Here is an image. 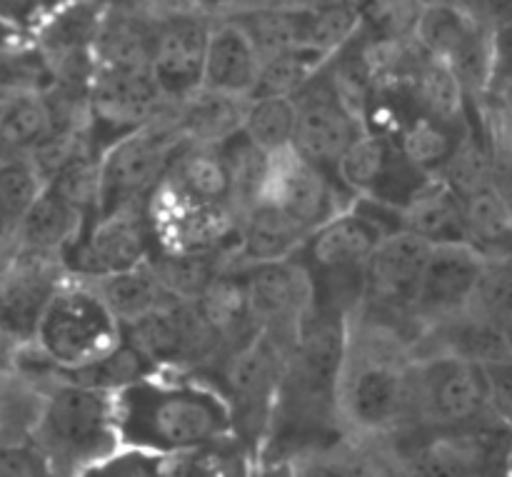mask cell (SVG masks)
I'll use <instances>...</instances> for the list:
<instances>
[{"label":"cell","instance_id":"8992f818","mask_svg":"<svg viewBox=\"0 0 512 477\" xmlns=\"http://www.w3.org/2000/svg\"><path fill=\"white\" fill-rule=\"evenodd\" d=\"M485 410L488 388L480 365L448 353L415 355L408 433H450Z\"/></svg>","mask_w":512,"mask_h":477},{"label":"cell","instance_id":"9c48e42d","mask_svg":"<svg viewBox=\"0 0 512 477\" xmlns=\"http://www.w3.org/2000/svg\"><path fill=\"white\" fill-rule=\"evenodd\" d=\"M155 253L165 255H228L233 260L240 235V213L208 205L180 193L163 178L145 203ZM230 270V268H228Z\"/></svg>","mask_w":512,"mask_h":477},{"label":"cell","instance_id":"bcb514c9","mask_svg":"<svg viewBox=\"0 0 512 477\" xmlns=\"http://www.w3.org/2000/svg\"><path fill=\"white\" fill-rule=\"evenodd\" d=\"M0 477H60L48 455L33 443H0Z\"/></svg>","mask_w":512,"mask_h":477},{"label":"cell","instance_id":"8d00e7d4","mask_svg":"<svg viewBox=\"0 0 512 477\" xmlns=\"http://www.w3.org/2000/svg\"><path fill=\"white\" fill-rule=\"evenodd\" d=\"M463 225L465 243L485 258L512 255V205L493 185L463 198Z\"/></svg>","mask_w":512,"mask_h":477},{"label":"cell","instance_id":"60d3db41","mask_svg":"<svg viewBox=\"0 0 512 477\" xmlns=\"http://www.w3.org/2000/svg\"><path fill=\"white\" fill-rule=\"evenodd\" d=\"M330 58L313 53V50H295L280 58L263 63L258 75V85L253 90V100L263 98H290L293 100L320 70L328 65Z\"/></svg>","mask_w":512,"mask_h":477},{"label":"cell","instance_id":"816d5d0a","mask_svg":"<svg viewBox=\"0 0 512 477\" xmlns=\"http://www.w3.org/2000/svg\"><path fill=\"white\" fill-rule=\"evenodd\" d=\"M505 477H512V458H510V463H508V473H505Z\"/></svg>","mask_w":512,"mask_h":477},{"label":"cell","instance_id":"ee69618b","mask_svg":"<svg viewBox=\"0 0 512 477\" xmlns=\"http://www.w3.org/2000/svg\"><path fill=\"white\" fill-rule=\"evenodd\" d=\"M423 10L425 3H368L363 5L360 33L370 40H383V43L413 40Z\"/></svg>","mask_w":512,"mask_h":477},{"label":"cell","instance_id":"44dd1931","mask_svg":"<svg viewBox=\"0 0 512 477\" xmlns=\"http://www.w3.org/2000/svg\"><path fill=\"white\" fill-rule=\"evenodd\" d=\"M308 238V230L300 228L293 218L280 213L270 203L258 200L240 218L238 248H235L233 260H230V270L245 273V270L258 268V265L298 258Z\"/></svg>","mask_w":512,"mask_h":477},{"label":"cell","instance_id":"f35d334b","mask_svg":"<svg viewBox=\"0 0 512 477\" xmlns=\"http://www.w3.org/2000/svg\"><path fill=\"white\" fill-rule=\"evenodd\" d=\"M163 477H255V455L240 440L175 455L163 463Z\"/></svg>","mask_w":512,"mask_h":477},{"label":"cell","instance_id":"7402d4cb","mask_svg":"<svg viewBox=\"0 0 512 477\" xmlns=\"http://www.w3.org/2000/svg\"><path fill=\"white\" fill-rule=\"evenodd\" d=\"M158 8L150 5H105L95 38V65L150 70Z\"/></svg>","mask_w":512,"mask_h":477},{"label":"cell","instance_id":"3957f363","mask_svg":"<svg viewBox=\"0 0 512 477\" xmlns=\"http://www.w3.org/2000/svg\"><path fill=\"white\" fill-rule=\"evenodd\" d=\"M30 440L48 455L60 477H78L103 463L123 448L113 393L65 378L50 380Z\"/></svg>","mask_w":512,"mask_h":477},{"label":"cell","instance_id":"4316f807","mask_svg":"<svg viewBox=\"0 0 512 477\" xmlns=\"http://www.w3.org/2000/svg\"><path fill=\"white\" fill-rule=\"evenodd\" d=\"M398 228L430 245L465 243L463 200L448 183L430 178L410 203L398 210Z\"/></svg>","mask_w":512,"mask_h":477},{"label":"cell","instance_id":"f907efd6","mask_svg":"<svg viewBox=\"0 0 512 477\" xmlns=\"http://www.w3.org/2000/svg\"><path fill=\"white\" fill-rule=\"evenodd\" d=\"M15 253H18V250H0V270L10 263V258H13Z\"/></svg>","mask_w":512,"mask_h":477},{"label":"cell","instance_id":"277c9868","mask_svg":"<svg viewBox=\"0 0 512 477\" xmlns=\"http://www.w3.org/2000/svg\"><path fill=\"white\" fill-rule=\"evenodd\" d=\"M125 343L118 323L85 280L68 278L50 303L33 348L55 375H73L103 363Z\"/></svg>","mask_w":512,"mask_h":477},{"label":"cell","instance_id":"681fc988","mask_svg":"<svg viewBox=\"0 0 512 477\" xmlns=\"http://www.w3.org/2000/svg\"><path fill=\"white\" fill-rule=\"evenodd\" d=\"M488 110H495V113L503 115V118L508 120V123H512V88L508 90V93H505V98L500 100L498 105H493V108H488Z\"/></svg>","mask_w":512,"mask_h":477},{"label":"cell","instance_id":"c3c4849f","mask_svg":"<svg viewBox=\"0 0 512 477\" xmlns=\"http://www.w3.org/2000/svg\"><path fill=\"white\" fill-rule=\"evenodd\" d=\"M488 388V408L512 430V355L480 365Z\"/></svg>","mask_w":512,"mask_h":477},{"label":"cell","instance_id":"7a4b0ae2","mask_svg":"<svg viewBox=\"0 0 512 477\" xmlns=\"http://www.w3.org/2000/svg\"><path fill=\"white\" fill-rule=\"evenodd\" d=\"M413 348L403 330L363 310L350 320L338 383V415L348 438L388 443L408 433Z\"/></svg>","mask_w":512,"mask_h":477},{"label":"cell","instance_id":"b9f144b4","mask_svg":"<svg viewBox=\"0 0 512 477\" xmlns=\"http://www.w3.org/2000/svg\"><path fill=\"white\" fill-rule=\"evenodd\" d=\"M45 185L48 183L30 155L0 158V215L20 230V223L38 203Z\"/></svg>","mask_w":512,"mask_h":477},{"label":"cell","instance_id":"e0dca14e","mask_svg":"<svg viewBox=\"0 0 512 477\" xmlns=\"http://www.w3.org/2000/svg\"><path fill=\"white\" fill-rule=\"evenodd\" d=\"M388 208L355 200L353 208L343 210L328 223L320 225L308 238L298 258L310 275L360 273L390 233H398L393 220L383 218Z\"/></svg>","mask_w":512,"mask_h":477},{"label":"cell","instance_id":"9a60e30c","mask_svg":"<svg viewBox=\"0 0 512 477\" xmlns=\"http://www.w3.org/2000/svg\"><path fill=\"white\" fill-rule=\"evenodd\" d=\"M70 273L63 258L15 253L0 270V340L13 348H30L50 303Z\"/></svg>","mask_w":512,"mask_h":477},{"label":"cell","instance_id":"ac0fdd59","mask_svg":"<svg viewBox=\"0 0 512 477\" xmlns=\"http://www.w3.org/2000/svg\"><path fill=\"white\" fill-rule=\"evenodd\" d=\"M338 180L355 200L400 210L430 178L410 165L393 138L365 130L340 163Z\"/></svg>","mask_w":512,"mask_h":477},{"label":"cell","instance_id":"52a82bcc","mask_svg":"<svg viewBox=\"0 0 512 477\" xmlns=\"http://www.w3.org/2000/svg\"><path fill=\"white\" fill-rule=\"evenodd\" d=\"M173 108L153 125L118 140L100 155V195L95 218L130 205H145L163 183L180 150L185 148V140L175 128Z\"/></svg>","mask_w":512,"mask_h":477},{"label":"cell","instance_id":"ba28073f","mask_svg":"<svg viewBox=\"0 0 512 477\" xmlns=\"http://www.w3.org/2000/svg\"><path fill=\"white\" fill-rule=\"evenodd\" d=\"M125 340L148 360L155 373L208 375L228 358L218 338L195 303L175 300L143 323L125 328Z\"/></svg>","mask_w":512,"mask_h":477},{"label":"cell","instance_id":"cb8c5ba5","mask_svg":"<svg viewBox=\"0 0 512 477\" xmlns=\"http://www.w3.org/2000/svg\"><path fill=\"white\" fill-rule=\"evenodd\" d=\"M383 445L395 477H483L450 433H403Z\"/></svg>","mask_w":512,"mask_h":477},{"label":"cell","instance_id":"f1b7e54d","mask_svg":"<svg viewBox=\"0 0 512 477\" xmlns=\"http://www.w3.org/2000/svg\"><path fill=\"white\" fill-rule=\"evenodd\" d=\"M165 180L200 203L235 208V183L223 148L185 145Z\"/></svg>","mask_w":512,"mask_h":477},{"label":"cell","instance_id":"2e32d148","mask_svg":"<svg viewBox=\"0 0 512 477\" xmlns=\"http://www.w3.org/2000/svg\"><path fill=\"white\" fill-rule=\"evenodd\" d=\"M258 200L293 218L310 235L355 205V198L343 185L300 158L293 148L270 155Z\"/></svg>","mask_w":512,"mask_h":477},{"label":"cell","instance_id":"5b68a950","mask_svg":"<svg viewBox=\"0 0 512 477\" xmlns=\"http://www.w3.org/2000/svg\"><path fill=\"white\" fill-rule=\"evenodd\" d=\"M290 348L293 345L273 335L258 333L220 363V368L215 370L218 378L210 375L220 385L233 410L235 440H240L255 458L273 420Z\"/></svg>","mask_w":512,"mask_h":477},{"label":"cell","instance_id":"83f0119b","mask_svg":"<svg viewBox=\"0 0 512 477\" xmlns=\"http://www.w3.org/2000/svg\"><path fill=\"white\" fill-rule=\"evenodd\" d=\"M85 283L100 295V300L108 305V310L118 318L123 328H133V325L143 323L145 318H150L158 310H163L165 305L178 300L165 290V285L160 283L158 273L150 263L128 270V273H118L100 280H85Z\"/></svg>","mask_w":512,"mask_h":477},{"label":"cell","instance_id":"d4e9b609","mask_svg":"<svg viewBox=\"0 0 512 477\" xmlns=\"http://www.w3.org/2000/svg\"><path fill=\"white\" fill-rule=\"evenodd\" d=\"M250 98L198 90L190 100L175 105L173 118L185 145H203V148H223L243 133L248 118Z\"/></svg>","mask_w":512,"mask_h":477},{"label":"cell","instance_id":"7dc6e473","mask_svg":"<svg viewBox=\"0 0 512 477\" xmlns=\"http://www.w3.org/2000/svg\"><path fill=\"white\" fill-rule=\"evenodd\" d=\"M163 458L143 450L120 448L118 453L93 465L78 477H163Z\"/></svg>","mask_w":512,"mask_h":477},{"label":"cell","instance_id":"e575fe53","mask_svg":"<svg viewBox=\"0 0 512 477\" xmlns=\"http://www.w3.org/2000/svg\"><path fill=\"white\" fill-rule=\"evenodd\" d=\"M483 25H490L473 5L425 3L423 18L415 30V43L433 58L448 63Z\"/></svg>","mask_w":512,"mask_h":477},{"label":"cell","instance_id":"5bb4252c","mask_svg":"<svg viewBox=\"0 0 512 477\" xmlns=\"http://www.w3.org/2000/svg\"><path fill=\"white\" fill-rule=\"evenodd\" d=\"M213 15L200 5L158 8L150 75L170 105H180L203 90Z\"/></svg>","mask_w":512,"mask_h":477},{"label":"cell","instance_id":"4dcf8cb0","mask_svg":"<svg viewBox=\"0 0 512 477\" xmlns=\"http://www.w3.org/2000/svg\"><path fill=\"white\" fill-rule=\"evenodd\" d=\"M478 125H483V120L480 123H443L428 115H415L405 125L403 133L395 138V143L400 145L415 170L428 178H438Z\"/></svg>","mask_w":512,"mask_h":477},{"label":"cell","instance_id":"7c38bea8","mask_svg":"<svg viewBox=\"0 0 512 477\" xmlns=\"http://www.w3.org/2000/svg\"><path fill=\"white\" fill-rule=\"evenodd\" d=\"M433 245L413 233H390L365 268L363 313L403 330L418 343L413 310Z\"/></svg>","mask_w":512,"mask_h":477},{"label":"cell","instance_id":"f546056e","mask_svg":"<svg viewBox=\"0 0 512 477\" xmlns=\"http://www.w3.org/2000/svg\"><path fill=\"white\" fill-rule=\"evenodd\" d=\"M293 477H393L383 443L343 438L305 453L288 465Z\"/></svg>","mask_w":512,"mask_h":477},{"label":"cell","instance_id":"4fadbf2b","mask_svg":"<svg viewBox=\"0 0 512 477\" xmlns=\"http://www.w3.org/2000/svg\"><path fill=\"white\" fill-rule=\"evenodd\" d=\"M155 255L145 205H130L93 218L63 255L70 278L100 280L150 263Z\"/></svg>","mask_w":512,"mask_h":477},{"label":"cell","instance_id":"f5cc1de1","mask_svg":"<svg viewBox=\"0 0 512 477\" xmlns=\"http://www.w3.org/2000/svg\"><path fill=\"white\" fill-rule=\"evenodd\" d=\"M510 343H512V333H510Z\"/></svg>","mask_w":512,"mask_h":477},{"label":"cell","instance_id":"f6af8a7d","mask_svg":"<svg viewBox=\"0 0 512 477\" xmlns=\"http://www.w3.org/2000/svg\"><path fill=\"white\" fill-rule=\"evenodd\" d=\"M512 88V20H500L490 30V70L485 110L498 105Z\"/></svg>","mask_w":512,"mask_h":477},{"label":"cell","instance_id":"836d02e7","mask_svg":"<svg viewBox=\"0 0 512 477\" xmlns=\"http://www.w3.org/2000/svg\"><path fill=\"white\" fill-rule=\"evenodd\" d=\"M228 18L245 30L263 63L303 50L300 5H240Z\"/></svg>","mask_w":512,"mask_h":477},{"label":"cell","instance_id":"603a6c76","mask_svg":"<svg viewBox=\"0 0 512 477\" xmlns=\"http://www.w3.org/2000/svg\"><path fill=\"white\" fill-rule=\"evenodd\" d=\"M260 68H263V60L245 30L228 15L215 18L213 30H210L208 58H205L203 88L253 100Z\"/></svg>","mask_w":512,"mask_h":477},{"label":"cell","instance_id":"d6986e66","mask_svg":"<svg viewBox=\"0 0 512 477\" xmlns=\"http://www.w3.org/2000/svg\"><path fill=\"white\" fill-rule=\"evenodd\" d=\"M250 318L258 333H268L283 343H295L305 318L313 310V275L303 260L258 265L245 270Z\"/></svg>","mask_w":512,"mask_h":477},{"label":"cell","instance_id":"8fae6325","mask_svg":"<svg viewBox=\"0 0 512 477\" xmlns=\"http://www.w3.org/2000/svg\"><path fill=\"white\" fill-rule=\"evenodd\" d=\"M293 150L310 165L340 183L338 170L345 155L363 138L365 125L340 95L330 60L298 95H295Z\"/></svg>","mask_w":512,"mask_h":477},{"label":"cell","instance_id":"ab89813d","mask_svg":"<svg viewBox=\"0 0 512 477\" xmlns=\"http://www.w3.org/2000/svg\"><path fill=\"white\" fill-rule=\"evenodd\" d=\"M243 135L265 155L293 148L295 138V100L263 98L250 100Z\"/></svg>","mask_w":512,"mask_h":477},{"label":"cell","instance_id":"d590c367","mask_svg":"<svg viewBox=\"0 0 512 477\" xmlns=\"http://www.w3.org/2000/svg\"><path fill=\"white\" fill-rule=\"evenodd\" d=\"M363 28V5L355 3H300L303 50L335 58L353 43Z\"/></svg>","mask_w":512,"mask_h":477},{"label":"cell","instance_id":"db71d44e","mask_svg":"<svg viewBox=\"0 0 512 477\" xmlns=\"http://www.w3.org/2000/svg\"><path fill=\"white\" fill-rule=\"evenodd\" d=\"M508 125H510V128H512V123H508Z\"/></svg>","mask_w":512,"mask_h":477},{"label":"cell","instance_id":"d6a6232c","mask_svg":"<svg viewBox=\"0 0 512 477\" xmlns=\"http://www.w3.org/2000/svg\"><path fill=\"white\" fill-rule=\"evenodd\" d=\"M53 133L45 90H20L0 100V158L30 155Z\"/></svg>","mask_w":512,"mask_h":477},{"label":"cell","instance_id":"74e56055","mask_svg":"<svg viewBox=\"0 0 512 477\" xmlns=\"http://www.w3.org/2000/svg\"><path fill=\"white\" fill-rule=\"evenodd\" d=\"M158 273L160 283L165 285L173 298L185 303H198L205 290L230 268L228 255H165L155 253L150 260Z\"/></svg>","mask_w":512,"mask_h":477},{"label":"cell","instance_id":"6da1fadb","mask_svg":"<svg viewBox=\"0 0 512 477\" xmlns=\"http://www.w3.org/2000/svg\"><path fill=\"white\" fill-rule=\"evenodd\" d=\"M123 448L168 460L235 438L233 410L210 375L150 373L113 393Z\"/></svg>","mask_w":512,"mask_h":477},{"label":"cell","instance_id":"484cf974","mask_svg":"<svg viewBox=\"0 0 512 477\" xmlns=\"http://www.w3.org/2000/svg\"><path fill=\"white\" fill-rule=\"evenodd\" d=\"M90 223L88 215L73 203L55 193L50 185H45L43 195L38 203L30 208L25 220L18 230V253H38V255H55L63 258L85 225Z\"/></svg>","mask_w":512,"mask_h":477},{"label":"cell","instance_id":"11a10c76","mask_svg":"<svg viewBox=\"0 0 512 477\" xmlns=\"http://www.w3.org/2000/svg\"><path fill=\"white\" fill-rule=\"evenodd\" d=\"M393 477H395V475H393Z\"/></svg>","mask_w":512,"mask_h":477},{"label":"cell","instance_id":"7bdbcfd3","mask_svg":"<svg viewBox=\"0 0 512 477\" xmlns=\"http://www.w3.org/2000/svg\"><path fill=\"white\" fill-rule=\"evenodd\" d=\"M478 318L495 325L510 338L512 333V255L485 258L473 308Z\"/></svg>","mask_w":512,"mask_h":477},{"label":"cell","instance_id":"ffe728a7","mask_svg":"<svg viewBox=\"0 0 512 477\" xmlns=\"http://www.w3.org/2000/svg\"><path fill=\"white\" fill-rule=\"evenodd\" d=\"M483 265L485 255L478 253L473 245H433L413 310L418 335L470 313Z\"/></svg>","mask_w":512,"mask_h":477},{"label":"cell","instance_id":"30bf717a","mask_svg":"<svg viewBox=\"0 0 512 477\" xmlns=\"http://www.w3.org/2000/svg\"><path fill=\"white\" fill-rule=\"evenodd\" d=\"M173 105L160 93L150 70L103 68L95 65L88 83L90 145L103 155L110 145L163 118Z\"/></svg>","mask_w":512,"mask_h":477},{"label":"cell","instance_id":"1f68e13d","mask_svg":"<svg viewBox=\"0 0 512 477\" xmlns=\"http://www.w3.org/2000/svg\"><path fill=\"white\" fill-rule=\"evenodd\" d=\"M410 93L418 115L443 120V123H480L483 115H475L465 90L448 63L425 53L418 68L410 75Z\"/></svg>","mask_w":512,"mask_h":477}]
</instances>
